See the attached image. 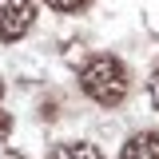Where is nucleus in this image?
<instances>
[{"instance_id":"obj_7","label":"nucleus","mask_w":159,"mask_h":159,"mask_svg":"<svg viewBox=\"0 0 159 159\" xmlns=\"http://www.w3.org/2000/svg\"><path fill=\"white\" fill-rule=\"evenodd\" d=\"M8 131H12V116H8V111H0V139L8 135Z\"/></svg>"},{"instance_id":"obj_2","label":"nucleus","mask_w":159,"mask_h":159,"mask_svg":"<svg viewBox=\"0 0 159 159\" xmlns=\"http://www.w3.org/2000/svg\"><path fill=\"white\" fill-rule=\"evenodd\" d=\"M32 20H36L32 0H0V40L4 44H16L20 36H28Z\"/></svg>"},{"instance_id":"obj_4","label":"nucleus","mask_w":159,"mask_h":159,"mask_svg":"<svg viewBox=\"0 0 159 159\" xmlns=\"http://www.w3.org/2000/svg\"><path fill=\"white\" fill-rule=\"evenodd\" d=\"M48 159H103L96 143H84V139H68V143H56Z\"/></svg>"},{"instance_id":"obj_6","label":"nucleus","mask_w":159,"mask_h":159,"mask_svg":"<svg viewBox=\"0 0 159 159\" xmlns=\"http://www.w3.org/2000/svg\"><path fill=\"white\" fill-rule=\"evenodd\" d=\"M147 96H151V103H155V111H159V68H155V76H151V84H147Z\"/></svg>"},{"instance_id":"obj_3","label":"nucleus","mask_w":159,"mask_h":159,"mask_svg":"<svg viewBox=\"0 0 159 159\" xmlns=\"http://www.w3.org/2000/svg\"><path fill=\"white\" fill-rule=\"evenodd\" d=\"M119 159H159V135L155 131H135L123 143Z\"/></svg>"},{"instance_id":"obj_8","label":"nucleus","mask_w":159,"mask_h":159,"mask_svg":"<svg viewBox=\"0 0 159 159\" xmlns=\"http://www.w3.org/2000/svg\"><path fill=\"white\" fill-rule=\"evenodd\" d=\"M0 96H4V84H0Z\"/></svg>"},{"instance_id":"obj_5","label":"nucleus","mask_w":159,"mask_h":159,"mask_svg":"<svg viewBox=\"0 0 159 159\" xmlns=\"http://www.w3.org/2000/svg\"><path fill=\"white\" fill-rule=\"evenodd\" d=\"M44 4H48V8H56V12H80L88 0H44Z\"/></svg>"},{"instance_id":"obj_1","label":"nucleus","mask_w":159,"mask_h":159,"mask_svg":"<svg viewBox=\"0 0 159 159\" xmlns=\"http://www.w3.org/2000/svg\"><path fill=\"white\" fill-rule=\"evenodd\" d=\"M80 88H84L88 99H96L99 107H116V103H123L131 80H127V68L116 56H92L80 68Z\"/></svg>"}]
</instances>
